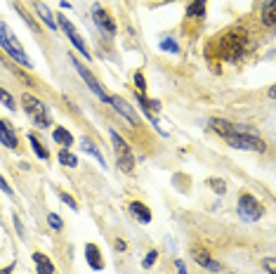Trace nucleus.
Here are the masks:
<instances>
[{
  "mask_svg": "<svg viewBox=\"0 0 276 274\" xmlns=\"http://www.w3.org/2000/svg\"><path fill=\"white\" fill-rule=\"evenodd\" d=\"M210 128L220 135V137H224V142H227L229 146H234V149H248V152H264V149H267L262 137L248 133V130L241 128V125H232V123H227V121L213 118V121H210Z\"/></svg>",
  "mask_w": 276,
  "mask_h": 274,
  "instance_id": "nucleus-1",
  "label": "nucleus"
},
{
  "mask_svg": "<svg viewBox=\"0 0 276 274\" xmlns=\"http://www.w3.org/2000/svg\"><path fill=\"white\" fill-rule=\"evenodd\" d=\"M0 48L5 50V52L12 57L14 61H19L21 67H31V64H33V61L29 59V55H26L24 50H21L17 36H12V33H10L7 24H0Z\"/></svg>",
  "mask_w": 276,
  "mask_h": 274,
  "instance_id": "nucleus-2",
  "label": "nucleus"
},
{
  "mask_svg": "<svg viewBox=\"0 0 276 274\" xmlns=\"http://www.w3.org/2000/svg\"><path fill=\"white\" fill-rule=\"evenodd\" d=\"M245 50V36L241 31H229L220 40V55L229 61H236Z\"/></svg>",
  "mask_w": 276,
  "mask_h": 274,
  "instance_id": "nucleus-3",
  "label": "nucleus"
},
{
  "mask_svg": "<svg viewBox=\"0 0 276 274\" xmlns=\"http://www.w3.org/2000/svg\"><path fill=\"white\" fill-rule=\"evenodd\" d=\"M21 102H24V111L29 114V118L36 123L38 128H50V125H52L48 109H45V104L40 102V99H36L33 95H24Z\"/></svg>",
  "mask_w": 276,
  "mask_h": 274,
  "instance_id": "nucleus-4",
  "label": "nucleus"
},
{
  "mask_svg": "<svg viewBox=\"0 0 276 274\" xmlns=\"http://www.w3.org/2000/svg\"><path fill=\"white\" fill-rule=\"evenodd\" d=\"M109 135H111V142H113V149H116L118 168H121L123 173H132V168H135V156H132V149L123 142V137L113 128L109 130Z\"/></svg>",
  "mask_w": 276,
  "mask_h": 274,
  "instance_id": "nucleus-5",
  "label": "nucleus"
},
{
  "mask_svg": "<svg viewBox=\"0 0 276 274\" xmlns=\"http://www.w3.org/2000/svg\"><path fill=\"white\" fill-rule=\"evenodd\" d=\"M262 213H264V208L260 206V201L252 194H241L239 196V215L243 220L255 222V220L262 218Z\"/></svg>",
  "mask_w": 276,
  "mask_h": 274,
  "instance_id": "nucleus-6",
  "label": "nucleus"
},
{
  "mask_svg": "<svg viewBox=\"0 0 276 274\" xmlns=\"http://www.w3.org/2000/svg\"><path fill=\"white\" fill-rule=\"evenodd\" d=\"M57 22H59L57 26H61V29H64V33H66V36L71 38V43H74V48L78 50L80 55L85 57V59H92V57H90V50L85 48V43H83V38H80V33L76 31V26L71 24V22H68V19L64 17V14H59V17H57Z\"/></svg>",
  "mask_w": 276,
  "mask_h": 274,
  "instance_id": "nucleus-7",
  "label": "nucleus"
},
{
  "mask_svg": "<svg viewBox=\"0 0 276 274\" xmlns=\"http://www.w3.org/2000/svg\"><path fill=\"white\" fill-rule=\"evenodd\" d=\"M71 64H74V69L80 73V78L85 80V86L90 88V90L95 92V95H97V97L102 99V102H109V95H106V92H104V88H102V86H99V83H97V78H95V76H92V73L87 71V69L83 67V64H80L78 59H74V57H71Z\"/></svg>",
  "mask_w": 276,
  "mask_h": 274,
  "instance_id": "nucleus-8",
  "label": "nucleus"
},
{
  "mask_svg": "<svg viewBox=\"0 0 276 274\" xmlns=\"http://www.w3.org/2000/svg\"><path fill=\"white\" fill-rule=\"evenodd\" d=\"M92 19H95V24L104 31V33H109V36H113V33H116V24H113V19H111L109 12H104V10H102L99 5L92 7Z\"/></svg>",
  "mask_w": 276,
  "mask_h": 274,
  "instance_id": "nucleus-9",
  "label": "nucleus"
},
{
  "mask_svg": "<svg viewBox=\"0 0 276 274\" xmlns=\"http://www.w3.org/2000/svg\"><path fill=\"white\" fill-rule=\"evenodd\" d=\"M109 104H113L118 114H123L125 118H128L130 125H137V123H140V118H137V111L132 109V107H130V104L125 102V99L118 97V95H109Z\"/></svg>",
  "mask_w": 276,
  "mask_h": 274,
  "instance_id": "nucleus-10",
  "label": "nucleus"
},
{
  "mask_svg": "<svg viewBox=\"0 0 276 274\" xmlns=\"http://www.w3.org/2000/svg\"><path fill=\"white\" fill-rule=\"evenodd\" d=\"M0 142L5 146H10V149H17V135L3 118H0Z\"/></svg>",
  "mask_w": 276,
  "mask_h": 274,
  "instance_id": "nucleus-11",
  "label": "nucleus"
},
{
  "mask_svg": "<svg viewBox=\"0 0 276 274\" xmlns=\"http://www.w3.org/2000/svg\"><path fill=\"white\" fill-rule=\"evenodd\" d=\"M85 258H87V262H90L92 269H104V260H102V256H99V248L95 244H87L85 246Z\"/></svg>",
  "mask_w": 276,
  "mask_h": 274,
  "instance_id": "nucleus-12",
  "label": "nucleus"
},
{
  "mask_svg": "<svg viewBox=\"0 0 276 274\" xmlns=\"http://www.w3.org/2000/svg\"><path fill=\"white\" fill-rule=\"evenodd\" d=\"M80 146H83V152H87V154H90V156H95V159H97V163L102 165V168H106V161H104V156H102V152H99V149H97V144H95V142H92L90 137H83V140H80Z\"/></svg>",
  "mask_w": 276,
  "mask_h": 274,
  "instance_id": "nucleus-13",
  "label": "nucleus"
},
{
  "mask_svg": "<svg viewBox=\"0 0 276 274\" xmlns=\"http://www.w3.org/2000/svg\"><path fill=\"white\" fill-rule=\"evenodd\" d=\"M33 262H36V267H38V274H52L55 272L52 260H50L48 256H43V253H33Z\"/></svg>",
  "mask_w": 276,
  "mask_h": 274,
  "instance_id": "nucleus-14",
  "label": "nucleus"
},
{
  "mask_svg": "<svg viewBox=\"0 0 276 274\" xmlns=\"http://www.w3.org/2000/svg\"><path fill=\"white\" fill-rule=\"evenodd\" d=\"M130 213L135 215L140 222H151V210H149L144 203H140V201H132V203H130Z\"/></svg>",
  "mask_w": 276,
  "mask_h": 274,
  "instance_id": "nucleus-15",
  "label": "nucleus"
},
{
  "mask_svg": "<svg viewBox=\"0 0 276 274\" xmlns=\"http://www.w3.org/2000/svg\"><path fill=\"white\" fill-rule=\"evenodd\" d=\"M194 260H196L198 265H203V267H208L210 272H220V269H222L220 262H215L208 253H201V250H194Z\"/></svg>",
  "mask_w": 276,
  "mask_h": 274,
  "instance_id": "nucleus-16",
  "label": "nucleus"
},
{
  "mask_svg": "<svg viewBox=\"0 0 276 274\" xmlns=\"http://www.w3.org/2000/svg\"><path fill=\"white\" fill-rule=\"evenodd\" d=\"M33 7H36V12L40 14V19L45 22V26L55 31V29H57V24H55V17H52V12L48 10V5H43V3L38 0V3H33Z\"/></svg>",
  "mask_w": 276,
  "mask_h": 274,
  "instance_id": "nucleus-17",
  "label": "nucleus"
},
{
  "mask_svg": "<svg viewBox=\"0 0 276 274\" xmlns=\"http://www.w3.org/2000/svg\"><path fill=\"white\" fill-rule=\"evenodd\" d=\"M262 22L267 26L276 24V0H267V5L262 7Z\"/></svg>",
  "mask_w": 276,
  "mask_h": 274,
  "instance_id": "nucleus-18",
  "label": "nucleus"
},
{
  "mask_svg": "<svg viewBox=\"0 0 276 274\" xmlns=\"http://www.w3.org/2000/svg\"><path fill=\"white\" fill-rule=\"evenodd\" d=\"M29 142H31V146H33V152L38 154V159H40V161H48V159H50V156H48V149L43 146V142L38 140V135H36V133H31V135H29Z\"/></svg>",
  "mask_w": 276,
  "mask_h": 274,
  "instance_id": "nucleus-19",
  "label": "nucleus"
},
{
  "mask_svg": "<svg viewBox=\"0 0 276 274\" xmlns=\"http://www.w3.org/2000/svg\"><path fill=\"white\" fill-rule=\"evenodd\" d=\"M55 140L59 142V144H64V146H71V142H74V137H71V133L68 130H64V128H55Z\"/></svg>",
  "mask_w": 276,
  "mask_h": 274,
  "instance_id": "nucleus-20",
  "label": "nucleus"
},
{
  "mask_svg": "<svg viewBox=\"0 0 276 274\" xmlns=\"http://www.w3.org/2000/svg\"><path fill=\"white\" fill-rule=\"evenodd\" d=\"M57 156H59V163L61 165H71V168H76V165H78V159H76V156L68 152V149H61Z\"/></svg>",
  "mask_w": 276,
  "mask_h": 274,
  "instance_id": "nucleus-21",
  "label": "nucleus"
},
{
  "mask_svg": "<svg viewBox=\"0 0 276 274\" xmlns=\"http://www.w3.org/2000/svg\"><path fill=\"white\" fill-rule=\"evenodd\" d=\"M203 12H205V0H194L189 5V10H187L189 17H203Z\"/></svg>",
  "mask_w": 276,
  "mask_h": 274,
  "instance_id": "nucleus-22",
  "label": "nucleus"
},
{
  "mask_svg": "<svg viewBox=\"0 0 276 274\" xmlns=\"http://www.w3.org/2000/svg\"><path fill=\"white\" fill-rule=\"evenodd\" d=\"M137 99H140L142 109L147 111V114H149V111H158V109H160V104H158V102H153V99H147V97H137Z\"/></svg>",
  "mask_w": 276,
  "mask_h": 274,
  "instance_id": "nucleus-23",
  "label": "nucleus"
},
{
  "mask_svg": "<svg viewBox=\"0 0 276 274\" xmlns=\"http://www.w3.org/2000/svg\"><path fill=\"white\" fill-rule=\"evenodd\" d=\"M0 102L5 104L10 111H14V99H12V95H10L7 90H3V88H0Z\"/></svg>",
  "mask_w": 276,
  "mask_h": 274,
  "instance_id": "nucleus-24",
  "label": "nucleus"
},
{
  "mask_svg": "<svg viewBox=\"0 0 276 274\" xmlns=\"http://www.w3.org/2000/svg\"><path fill=\"white\" fill-rule=\"evenodd\" d=\"M208 187L215 189L217 194H224V192H227V184L222 182V180H208Z\"/></svg>",
  "mask_w": 276,
  "mask_h": 274,
  "instance_id": "nucleus-25",
  "label": "nucleus"
},
{
  "mask_svg": "<svg viewBox=\"0 0 276 274\" xmlns=\"http://www.w3.org/2000/svg\"><path fill=\"white\" fill-rule=\"evenodd\" d=\"M160 48L168 50V52H179V45L172 40V38H163V43H160Z\"/></svg>",
  "mask_w": 276,
  "mask_h": 274,
  "instance_id": "nucleus-26",
  "label": "nucleus"
},
{
  "mask_svg": "<svg viewBox=\"0 0 276 274\" xmlns=\"http://www.w3.org/2000/svg\"><path fill=\"white\" fill-rule=\"evenodd\" d=\"M48 222H50V227H55V229H61V227H64V222H61V218L57 213H50Z\"/></svg>",
  "mask_w": 276,
  "mask_h": 274,
  "instance_id": "nucleus-27",
  "label": "nucleus"
},
{
  "mask_svg": "<svg viewBox=\"0 0 276 274\" xmlns=\"http://www.w3.org/2000/svg\"><path fill=\"white\" fill-rule=\"evenodd\" d=\"M156 256H158V253H156V250H151V253H149V256L144 258V262H142V265H144V269H147V267H151L153 262H156Z\"/></svg>",
  "mask_w": 276,
  "mask_h": 274,
  "instance_id": "nucleus-28",
  "label": "nucleus"
},
{
  "mask_svg": "<svg viewBox=\"0 0 276 274\" xmlns=\"http://www.w3.org/2000/svg\"><path fill=\"white\" fill-rule=\"evenodd\" d=\"M61 201H64V203H66V206H71V208H74V210H78V203H76L74 201V199H71V196H68V194H64V192H61Z\"/></svg>",
  "mask_w": 276,
  "mask_h": 274,
  "instance_id": "nucleus-29",
  "label": "nucleus"
},
{
  "mask_svg": "<svg viewBox=\"0 0 276 274\" xmlns=\"http://www.w3.org/2000/svg\"><path fill=\"white\" fill-rule=\"evenodd\" d=\"M264 267H267V272H269V274H276V262H274V258H267V260H264Z\"/></svg>",
  "mask_w": 276,
  "mask_h": 274,
  "instance_id": "nucleus-30",
  "label": "nucleus"
},
{
  "mask_svg": "<svg viewBox=\"0 0 276 274\" xmlns=\"http://www.w3.org/2000/svg\"><path fill=\"white\" fill-rule=\"evenodd\" d=\"M0 189H3V192H5L7 196H14V192H12V189H10V184H7L5 180H3V175H0Z\"/></svg>",
  "mask_w": 276,
  "mask_h": 274,
  "instance_id": "nucleus-31",
  "label": "nucleus"
},
{
  "mask_svg": "<svg viewBox=\"0 0 276 274\" xmlns=\"http://www.w3.org/2000/svg\"><path fill=\"white\" fill-rule=\"evenodd\" d=\"M175 267H177V274H187V267H184L182 260H175Z\"/></svg>",
  "mask_w": 276,
  "mask_h": 274,
  "instance_id": "nucleus-32",
  "label": "nucleus"
},
{
  "mask_svg": "<svg viewBox=\"0 0 276 274\" xmlns=\"http://www.w3.org/2000/svg\"><path fill=\"white\" fill-rule=\"evenodd\" d=\"M135 80H137V88L144 90V76H142V73H135Z\"/></svg>",
  "mask_w": 276,
  "mask_h": 274,
  "instance_id": "nucleus-33",
  "label": "nucleus"
},
{
  "mask_svg": "<svg viewBox=\"0 0 276 274\" xmlns=\"http://www.w3.org/2000/svg\"><path fill=\"white\" fill-rule=\"evenodd\" d=\"M116 248H118V250H125V241H121V239H118V241H116Z\"/></svg>",
  "mask_w": 276,
  "mask_h": 274,
  "instance_id": "nucleus-34",
  "label": "nucleus"
},
{
  "mask_svg": "<svg viewBox=\"0 0 276 274\" xmlns=\"http://www.w3.org/2000/svg\"><path fill=\"white\" fill-rule=\"evenodd\" d=\"M14 269V265H10V267H5V269H0V274H10Z\"/></svg>",
  "mask_w": 276,
  "mask_h": 274,
  "instance_id": "nucleus-35",
  "label": "nucleus"
}]
</instances>
